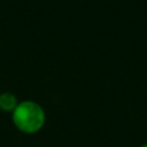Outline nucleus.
Returning <instances> with one entry per match:
<instances>
[{"instance_id": "f257e3e1", "label": "nucleus", "mask_w": 147, "mask_h": 147, "mask_svg": "<svg viewBox=\"0 0 147 147\" xmlns=\"http://www.w3.org/2000/svg\"><path fill=\"white\" fill-rule=\"evenodd\" d=\"M11 121L15 127L24 134L39 132L46 123V113L40 103L33 100L20 101L11 113Z\"/></svg>"}, {"instance_id": "7ed1b4c3", "label": "nucleus", "mask_w": 147, "mask_h": 147, "mask_svg": "<svg viewBox=\"0 0 147 147\" xmlns=\"http://www.w3.org/2000/svg\"><path fill=\"white\" fill-rule=\"evenodd\" d=\"M139 147H147V142H146V144H142V145L139 146Z\"/></svg>"}, {"instance_id": "f03ea898", "label": "nucleus", "mask_w": 147, "mask_h": 147, "mask_svg": "<svg viewBox=\"0 0 147 147\" xmlns=\"http://www.w3.org/2000/svg\"><path fill=\"white\" fill-rule=\"evenodd\" d=\"M18 100L16 95L11 92H2L0 93V109L5 113H13L16 106L18 105Z\"/></svg>"}]
</instances>
